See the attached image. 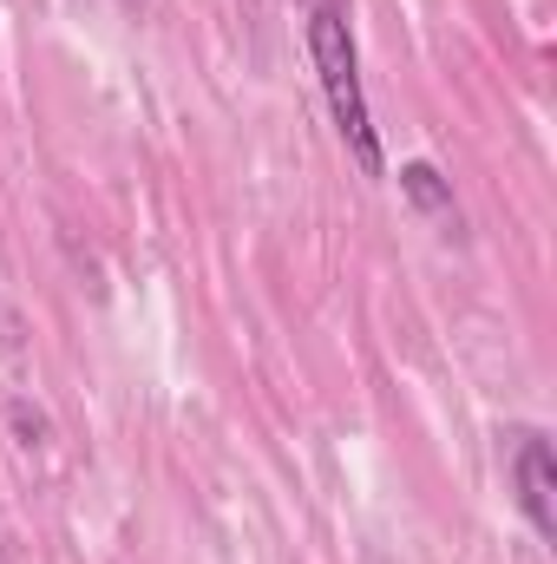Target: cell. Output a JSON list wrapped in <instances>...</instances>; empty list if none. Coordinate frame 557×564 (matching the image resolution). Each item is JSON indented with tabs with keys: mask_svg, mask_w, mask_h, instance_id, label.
I'll return each instance as SVG.
<instances>
[{
	"mask_svg": "<svg viewBox=\"0 0 557 564\" xmlns=\"http://www.w3.org/2000/svg\"><path fill=\"white\" fill-rule=\"evenodd\" d=\"M125 7H139V0H125Z\"/></svg>",
	"mask_w": 557,
	"mask_h": 564,
	"instance_id": "277c9868",
	"label": "cell"
},
{
	"mask_svg": "<svg viewBox=\"0 0 557 564\" xmlns=\"http://www.w3.org/2000/svg\"><path fill=\"white\" fill-rule=\"evenodd\" d=\"M0 564H7V558H0Z\"/></svg>",
	"mask_w": 557,
	"mask_h": 564,
	"instance_id": "8992f818",
	"label": "cell"
},
{
	"mask_svg": "<svg viewBox=\"0 0 557 564\" xmlns=\"http://www.w3.org/2000/svg\"><path fill=\"white\" fill-rule=\"evenodd\" d=\"M302 7H308V0H302Z\"/></svg>",
	"mask_w": 557,
	"mask_h": 564,
	"instance_id": "5b68a950",
	"label": "cell"
},
{
	"mask_svg": "<svg viewBox=\"0 0 557 564\" xmlns=\"http://www.w3.org/2000/svg\"><path fill=\"white\" fill-rule=\"evenodd\" d=\"M308 59H315V79L328 93V112H335V132L354 151V164L368 177L387 171V151L374 132V112H368V93H361V46H354V7L348 0H308Z\"/></svg>",
	"mask_w": 557,
	"mask_h": 564,
	"instance_id": "6da1fadb",
	"label": "cell"
},
{
	"mask_svg": "<svg viewBox=\"0 0 557 564\" xmlns=\"http://www.w3.org/2000/svg\"><path fill=\"white\" fill-rule=\"evenodd\" d=\"M512 499L518 512L532 519V532L551 545L557 539V459H551V440L545 426H512Z\"/></svg>",
	"mask_w": 557,
	"mask_h": 564,
	"instance_id": "7a4b0ae2",
	"label": "cell"
},
{
	"mask_svg": "<svg viewBox=\"0 0 557 564\" xmlns=\"http://www.w3.org/2000/svg\"><path fill=\"white\" fill-rule=\"evenodd\" d=\"M401 191L414 197L426 217H439V224H459V204H452V191H446V177L426 164V158H414V164H401Z\"/></svg>",
	"mask_w": 557,
	"mask_h": 564,
	"instance_id": "3957f363",
	"label": "cell"
}]
</instances>
